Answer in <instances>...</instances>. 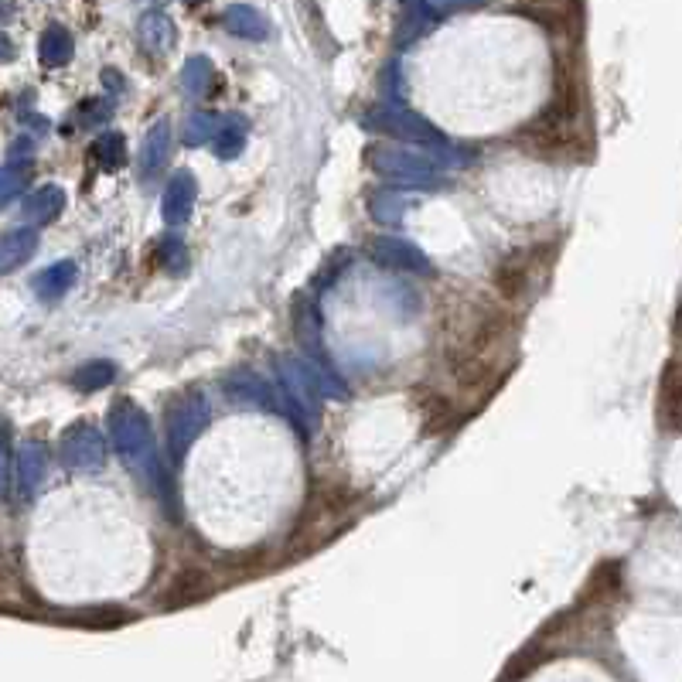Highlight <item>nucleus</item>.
Wrapping results in <instances>:
<instances>
[{
	"label": "nucleus",
	"mask_w": 682,
	"mask_h": 682,
	"mask_svg": "<svg viewBox=\"0 0 682 682\" xmlns=\"http://www.w3.org/2000/svg\"><path fill=\"white\" fill-rule=\"evenodd\" d=\"M365 164L372 171L382 174L389 181L399 185H420V188H434L444 181V171L434 157L417 154V151H396V147H369L365 151Z\"/></svg>",
	"instance_id": "2"
},
{
	"label": "nucleus",
	"mask_w": 682,
	"mask_h": 682,
	"mask_svg": "<svg viewBox=\"0 0 682 682\" xmlns=\"http://www.w3.org/2000/svg\"><path fill=\"white\" fill-rule=\"evenodd\" d=\"M372 205V215H376L379 222H399V209H403V202H399V195L393 191H376V195L369 198Z\"/></svg>",
	"instance_id": "22"
},
{
	"label": "nucleus",
	"mask_w": 682,
	"mask_h": 682,
	"mask_svg": "<svg viewBox=\"0 0 682 682\" xmlns=\"http://www.w3.org/2000/svg\"><path fill=\"white\" fill-rule=\"evenodd\" d=\"M38 249V232L35 229H14L0 236V273L18 270L21 263H28Z\"/></svg>",
	"instance_id": "7"
},
{
	"label": "nucleus",
	"mask_w": 682,
	"mask_h": 682,
	"mask_svg": "<svg viewBox=\"0 0 682 682\" xmlns=\"http://www.w3.org/2000/svg\"><path fill=\"white\" fill-rule=\"evenodd\" d=\"M140 35H144V41L151 48H164V45H171L174 31H171V24L161 18V14H147L144 24H140Z\"/></svg>",
	"instance_id": "21"
},
{
	"label": "nucleus",
	"mask_w": 682,
	"mask_h": 682,
	"mask_svg": "<svg viewBox=\"0 0 682 682\" xmlns=\"http://www.w3.org/2000/svg\"><path fill=\"white\" fill-rule=\"evenodd\" d=\"M209 423V403L202 393H191L174 399L168 406V440H171V457H181L188 444L198 437V430Z\"/></svg>",
	"instance_id": "3"
},
{
	"label": "nucleus",
	"mask_w": 682,
	"mask_h": 682,
	"mask_svg": "<svg viewBox=\"0 0 682 682\" xmlns=\"http://www.w3.org/2000/svg\"><path fill=\"white\" fill-rule=\"evenodd\" d=\"M72 284H76V263H55L48 266V270H41L35 277V294L41 297V301H55V297H62L65 290H72Z\"/></svg>",
	"instance_id": "12"
},
{
	"label": "nucleus",
	"mask_w": 682,
	"mask_h": 682,
	"mask_svg": "<svg viewBox=\"0 0 682 682\" xmlns=\"http://www.w3.org/2000/svg\"><path fill=\"white\" fill-rule=\"evenodd\" d=\"M7 471H11V430L0 420V495L7 492Z\"/></svg>",
	"instance_id": "25"
},
{
	"label": "nucleus",
	"mask_w": 682,
	"mask_h": 682,
	"mask_svg": "<svg viewBox=\"0 0 682 682\" xmlns=\"http://www.w3.org/2000/svg\"><path fill=\"white\" fill-rule=\"evenodd\" d=\"M191 205H195V181L188 171H178L168 185V195H164V219L171 226H181L191 215Z\"/></svg>",
	"instance_id": "8"
},
{
	"label": "nucleus",
	"mask_w": 682,
	"mask_h": 682,
	"mask_svg": "<svg viewBox=\"0 0 682 682\" xmlns=\"http://www.w3.org/2000/svg\"><path fill=\"white\" fill-rule=\"evenodd\" d=\"M365 256L379 266H389V270H413V273H430L427 256L420 253L417 246H410L406 239L396 236H376L369 246H365Z\"/></svg>",
	"instance_id": "6"
},
{
	"label": "nucleus",
	"mask_w": 682,
	"mask_h": 682,
	"mask_svg": "<svg viewBox=\"0 0 682 682\" xmlns=\"http://www.w3.org/2000/svg\"><path fill=\"white\" fill-rule=\"evenodd\" d=\"M110 430H113V444L116 454L127 461V468H133L147 485L154 488L161 498H168V481H164V464L154 451V437L151 427H147V417L130 403V399H120V403L110 410Z\"/></svg>",
	"instance_id": "1"
},
{
	"label": "nucleus",
	"mask_w": 682,
	"mask_h": 682,
	"mask_svg": "<svg viewBox=\"0 0 682 682\" xmlns=\"http://www.w3.org/2000/svg\"><path fill=\"white\" fill-rule=\"evenodd\" d=\"M21 188H24V168H18V164H7V168H0V205L11 202Z\"/></svg>",
	"instance_id": "23"
},
{
	"label": "nucleus",
	"mask_w": 682,
	"mask_h": 682,
	"mask_svg": "<svg viewBox=\"0 0 682 682\" xmlns=\"http://www.w3.org/2000/svg\"><path fill=\"white\" fill-rule=\"evenodd\" d=\"M62 209H65V195H62V188H55V185L38 188L35 195L24 198V219H28L31 226H45V222H52Z\"/></svg>",
	"instance_id": "11"
},
{
	"label": "nucleus",
	"mask_w": 682,
	"mask_h": 682,
	"mask_svg": "<svg viewBox=\"0 0 682 682\" xmlns=\"http://www.w3.org/2000/svg\"><path fill=\"white\" fill-rule=\"evenodd\" d=\"M45 468H48V454L41 444H24L21 447V457H18V478H21V492L31 495L35 488L45 481Z\"/></svg>",
	"instance_id": "13"
},
{
	"label": "nucleus",
	"mask_w": 682,
	"mask_h": 682,
	"mask_svg": "<svg viewBox=\"0 0 682 682\" xmlns=\"http://www.w3.org/2000/svg\"><path fill=\"white\" fill-rule=\"evenodd\" d=\"M209 82H212L209 58H191L185 65V76H181V86H185L191 96H205L209 93Z\"/></svg>",
	"instance_id": "20"
},
{
	"label": "nucleus",
	"mask_w": 682,
	"mask_h": 682,
	"mask_svg": "<svg viewBox=\"0 0 682 682\" xmlns=\"http://www.w3.org/2000/svg\"><path fill=\"white\" fill-rule=\"evenodd\" d=\"M11 58H14V41L0 31V62H11Z\"/></svg>",
	"instance_id": "27"
},
{
	"label": "nucleus",
	"mask_w": 682,
	"mask_h": 682,
	"mask_svg": "<svg viewBox=\"0 0 682 682\" xmlns=\"http://www.w3.org/2000/svg\"><path fill=\"white\" fill-rule=\"evenodd\" d=\"M171 154V123H157V127L147 133L144 140V161H140V174L144 178H154V174L164 171Z\"/></svg>",
	"instance_id": "10"
},
{
	"label": "nucleus",
	"mask_w": 682,
	"mask_h": 682,
	"mask_svg": "<svg viewBox=\"0 0 682 682\" xmlns=\"http://www.w3.org/2000/svg\"><path fill=\"white\" fill-rule=\"evenodd\" d=\"M93 154H96V161L103 164L106 171H113V168H120L123 164V154H127V144H123V137L120 133H103V137L96 140L93 144Z\"/></svg>",
	"instance_id": "19"
},
{
	"label": "nucleus",
	"mask_w": 682,
	"mask_h": 682,
	"mask_svg": "<svg viewBox=\"0 0 682 682\" xmlns=\"http://www.w3.org/2000/svg\"><path fill=\"white\" fill-rule=\"evenodd\" d=\"M113 376H116L113 362H89V365H82L76 376H72V386L82 389V393H96V389L110 386Z\"/></svg>",
	"instance_id": "16"
},
{
	"label": "nucleus",
	"mask_w": 682,
	"mask_h": 682,
	"mask_svg": "<svg viewBox=\"0 0 682 682\" xmlns=\"http://www.w3.org/2000/svg\"><path fill=\"white\" fill-rule=\"evenodd\" d=\"M362 123L369 130H382V133H389V137L410 140V144H423V147H444L447 144L434 127H427V123L420 120V116H410L403 110H389V106L369 110L362 116Z\"/></svg>",
	"instance_id": "4"
},
{
	"label": "nucleus",
	"mask_w": 682,
	"mask_h": 682,
	"mask_svg": "<svg viewBox=\"0 0 682 682\" xmlns=\"http://www.w3.org/2000/svg\"><path fill=\"white\" fill-rule=\"evenodd\" d=\"M226 24L229 31H236L243 38H266V21L256 11H249V7H232L226 14Z\"/></svg>",
	"instance_id": "18"
},
{
	"label": "nucleus",
	"mask_w": 682,
	"mask_h": 682,
	"mask_svg": "<svg viewBox=\"0 0 682 682\" xmlns=\"http://www.w3.org/2000/svg\"><path fill=\"white\" fill-rule=\"evenodd\" d=\"M222 389H226L229 399H236V403H256V406H273V393L270 386L253 376V372H232V376L222 382Z\"/></svg>",
	"instance_id": "9"
},
{
	"label": "nucleus",
	"mask_w": 682,
	"mask_h": 682,
	"mask_svg": "<svg viewBox=\"0 0 682 682\" xmlns=\"http://www.w3.org/2000/svg\"><path fill=\"white\" fill-rule=\"evenodd\" d=\"M161 253H164V263H174V270H185V246H181V239L178 236H171V239H164V246H161Z\"/></svg>",
	"instance_id": "26"
},
{
	"label": "nucleus",
	"mask_w": 682,
	"mask_h": 682,
	"mask_svg": "<svg viewBox=\"0 0 682 682\" xmlns=\"http://www.w3.org/2000/svg\"><path fill=\"white\" fill-rule=\"evenodd\" d=\"M58 457H62V464L72 471L99 468V464L106 461L103 434H99L96 427H89V423H76V427H69L62 434V440H58Z\"/></svg>",
	"instance_id": "5"
},
{
	"label": "nucleus",
	"mask_w": 682,
	"mask_h": 682,
	"mask_svg": "<svg viewBox=\"0 0 682 682\" xmlns=\"http://www.w3.org/2000/svg\"><path fill=\"white\" fill-rule=\"evenodd\" d=\"M113 113V103L110 99H89L86 106H82V123H89V127H99V123H106Z\"/></svg>",
	"instance_id": "24"
},
{
	"label": "nucleus",
	"mask_w": 682,
	"mask_h": 682,
	"mask_svg": "<svg viewBox=\"0 0 682 682\" xmlns=\"http://www.w3.org/2000/svg\"><path fill=\"white\" fill-rule=\"evenodd\" d=\"M243 144H246V123L239 116L222 120L219 133H215V151H219V157H236L243 151Z\"/></svg>",
	"instance_id": "15"
},
{
	"label": "nucleus",
	"mask_w": 682,
	"mask_h": 682,
	"mask_svg": "<svg viewBox=\"0 0 682 682\" xmlns=\"http://www.w3.org/2000/svg\"><path fill=\"white\" fill-rule=\"evenodd\" d=\"M38 55L41 62L48 65V69H58V65H65L72 58V35L65 28H48L45 35H41V45H38Z\"/></svg>",
	"instance_id": "14"
},
{
	"label": "nucleus",
	"mask_w": 682,
	"mask_h": 682,
	"mask_svg": "<svg viewBox=\"0 0 682 682\" xmlns=\"http://www.w3.org/2000/svg\"><path fill=\"white\" fill-rule=\"evenodd\" d=\"M219 127H222V116H215V113H195L188 120V127H185V144L188 147L212 144L215 133H219Z\"/></svg>",
	"instance_id": "17"
}]
</instances>
